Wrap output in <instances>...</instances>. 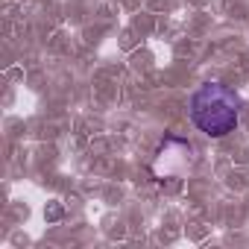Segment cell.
Here are the masks:
<instances>
[{
  "label": "cell",
  "mask_w": 249,
  "mask_h": 249,
  "mask_svg": "<svg viewBox=\"0 0 249 249\" xmlns=\"http://www.w3.org/2000/svg\"><path fill=\"white\" fill-rule=\"evenodd\" d=\"M191 123L208 138H226L237 129L240 120V97L223 82L199 85L188 100Z\"/></svg>",
  "instance_id": "obj_1"
}]
</instances>
